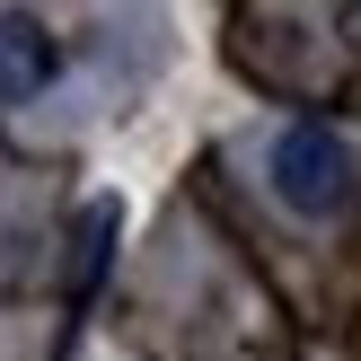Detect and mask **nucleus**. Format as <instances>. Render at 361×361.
Instances as JSON below:
<instances>
[{
  "label": "nucleus",
  "instance_id": "obj_3",
  "mask_svg": "<svg viewBox=\"0 0 361 361\" xmlns=\"http://www.w3.org/2000/svg\"><path fill=\"white\" fill-rule=\"evenodd\" d=\"M106 238H115V203H88V221H80V282H97Z\"/></svg>",
  "mask_w": 361,
  "mask_h": 361
},
{
  "label": "nucleus",
  "instance_id": "obj_1",
  "mask_svg": "<svg viewBox=\"0 0 361 361\" xmlns=\"http://www.w3.org/2000/svg\"><path fill=\"white\" fill-rule=\"evenodd\" d=\"M264 176H274V194L291 212H309V221H326V212H344L361 194L353 141L335 133V123H291V133L274 141V159H264Z\"/></svg>",
  "mask_w": 361,
  "mask_h": 361
},
{
  "label": "nucleus",
  "instance_id": "obj_2",
  "mask_svg": "<svg viewBox=\"0 0 361 361\" xmlns=\"http://www.w3.org/2000/svg\"><path fill=\"white\" fill-rule=\"evenodd\" d=\"M62 71V44H53L44 18L27 9H0V106H35Z\"/></svg>",
  "mask_w": 361,
  "mask_h": 361
}]
</instances>
